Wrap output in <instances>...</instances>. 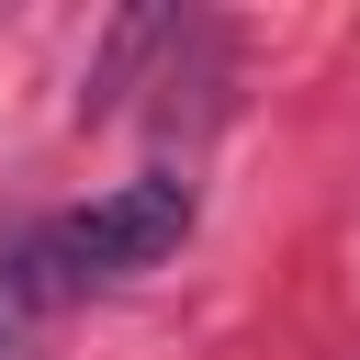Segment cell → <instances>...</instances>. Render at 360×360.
Instances as JSON below:
<instances>
[{"label":"cell","mask_w":360,"mask_h":360,"mask_svg":"<svg viewBox=\"0 0 360 360\" xmlns=\"http://www.w3.org/2000/svg\"><path fill=\"white\" fill-rule=\"evenodd\" d=\"M180 236H191V180L146 169V180H112V191L68 202V214L45 225V259H56L68 292H112V281H146Z\"/></svg>","instance_id":"cell-1"},{"label":"cell","mask_w":360,"mask_h":360,"mask_svg":"<svg viewBox=\"0 0 360 360\" xmlns=\"http://www.w3.org/2000/svg\"><path fill=\"white\" fill-rule=\"evenodd\" d=\"M79 292L56 281V259H45V225L34 236H11L0 248V360H45V338H56V315H68Z\"/></svg>","instance_id":"cell-2"}]
</instances>
